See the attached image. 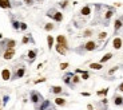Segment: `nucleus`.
I'll return each mask as SVG.
<instances>
[{
    "label": "nucleus",
    "instance_id": "nucleus-29",
    "mask_svg": "<svg viewBox=\"0 0 123 110\" xmlns=\"http://www.w3.org/2000/svg\"><path fill=\"white\" fill-rule=\"evenodd\" d=\"M68 0H63V1H60V3H59V7L60 8H63V10H66V8L68 7Z\"/></svg>",
    "mask_w": 123,
    "mask_h": 110
},
{
    "label": "nucleus",
    "instance_id": "nucleus-7",
    "mask_svg": "<svg viewBox=\"0 0 123 110\" xmlns=\"http://www.w3.org/2000/svg\"><path fill=\"white\" fill-rule=\"evenodd\" d=\"M123 27V17H118L114 23V35H116L120 31V28Z\"/></svg>",
    "mask_w": 123,
    "mask_h": 110
},
{
    "label": "nucleus",
    "instance_id": "nucleus-20",
    "mask_svg": "<svg viewBox=\"0 0 123 110\" xmlns=\"http://www.w3.org/2000/svg\"><path fill=\"white\" fill-rule=\"evenodd\" d=\"M113 56H114V55L111 54V52H107V54L104 55V56H102V58H100V62H99V63H102V65H103V63H106V62H108L110 59L113 58Z\"/></svg>",
    "mask_w": 123,
    "mask_h": 110
},
{
    "label": "nucleus",
    "instance_id": "nucleus-39",
    "mask_svg": "<svg viewBox=\"0 0 123 110\" xmlns=\"http://www.w3.org/2000/svg\"><path fill=\"white\" fill-rule=\"evenodd\" d=\"M8 99H10V97H8V95H5V97L3 98V103H4V105H5V103L8 102Z\"/></svg>",
    "mask_w": 123,
    "mask_h": 110
},
{
    "label": "nucleus",
    "instance_id": "nucleus-28",
    "mask_svg": "<svg viewBox=\"0 0 123 110\" xmlns=\"http://www.w3.org/2000/svg\"><path fill=\"white\" fill-rule=\"evenodd\" d=\"M54 28H55V24H54V23H47V24L44 26V30H46V31H52Z\"/></svg>",
    "mask_w": 123,
    "mask_h": 110
},
{
    "label": "nucleus",
    "instance_id": "nucleus-31",
    "mask_svg": "<svg viewBox=\"0 0 123 110\" xmlns=\"http://www.w3.org/2000/svg\"><path fill=\"white\" fill-rule=\"evenodd\" d=\"M92 35V30H86L84 32H83L82 36H84V38H88V36H91Z\"/></svg>",
    "mask_w": 123,
    "mask_h": 110
},
{
    "label": "nucleus",
    "instance_id": "nucleus-4",
    "mask_svg": "<svg viewBox=\"0 0 123 110\" xmlns=\"http://www.w3.org/2000/svg\"><path fill=\"white\" fill-rule=\"evenodd\" d=\"M35 110H56L55 106H52V103L48 99H43L40 103L35 105Z\"/></svg>",
    "mask_w": 123,
    "mask_h": 110
},
{
    "label": "nucleus",
    "instance_id": "nucleus-30",
    "mask_svg": "<svg viewBox=\"0 0 123 110\" xmlns=\"http://www.w3.org/2000/svg\"><path fill=\"white\" fill-rule=\"evenodd\" d=\"M88 78H90V72L88 71H84L82 74V77H80V79H83V81H87Z\"/></svg>",
    "mask_w": 123,
    "mask_h": 110
},
{
    "label": "nucleus",
    "instance_id": "nucleus-3",
    "mask_svg": "<svg viewBox=\"0 0 123 110\" xmlns=\"http://www.w3.org/2000/svg\"><path fill=\"white\" fill-rule=\"evenodd\" d=\"M47 16L54 19V20L58 22V23H60V22L63 20V14H62L60 11H56L55 8H50V10L47 11Z\"/></svg>",
    "mask_w": 123,
    "mask_h": 110
},
{
    "label": "nucleus",
    "instance_id": "nucleus-21",
    "mask_svg": "<svg viewBox=\"0 0 123 110\" xmlns=\"http://www.w3.org/2000/svg\"><path fill=\"white\" fill-rule=\"evenodd\" d=\"M88 67L91 70H102L103 69V65H102V63H90Z\"/></svg>",
    "mask_w": 123,
    "mask_h": 110
},
{
    "label": "nucleus",
    "instance_id": "nucleus-15",
    "mask_svg": "<svg viewBox=\"0 0 123 110\" xmlns=\"http://www.w3.org/2000/svg\"><path fill=\"white\" fill-rule=\"evenodd\" d=\"M27 56H28V62L32 63L35 59H36V56H38V50H30L28 54H27Z\"/></svg>",
    "mask_w": 123,
    "mask_h": 110
},
{
    "label": "nucleus",
    "instance_id": "nucleus-32",
    "mask_svg": "<svg viewBox=\"0 0 123 110\" xmlns=\"http://www.w3.org/2000/svg\"><path fill=\"white\" fill-rule=\"evenodd\" d=\"M118 70H119V66H115V67H113V69H110L108 70V75H113L114 72L118 71Z\"/></svg>",
    "mask_w": 123,
    "mask_h": 110
},
{
    "label": "nucleus",
    "instance_id": "nucleus-25",
    "mask_svg": "<svg viewBox=\"0 0 123 110\" xmlns=\"http://www.w3.org/2000/svg\"><path fill=\"white\" fill-rule=\"evenodd\" d=\"M79 82H80V77L76 75V74H74V77H72V87L75 86V85H78Z\"/></svg>",
    "mask_w": 123,
    "mask_h": 110
},
{
    "label": "nucleus",
    "instance_id": "nucleus-5",
    "mask_svg": "<svg viewBox=\"0 0 123 110\" xmlns=\"http://www.w3.org/2000/svg\"><path fill=\"white\" fill-rule=\"evenodd\" d=\"M26 74V66H16L14 69V72H12V77H11V79H19V78H23V75Z\"/></svg>",
    "mask_w": 123,
    "mask_h": 110
},
{
    "label": "nucleus",
    "instance_id": "nucleus-6",
    "mask_svg": "<svg viewBox=\"0 0 123 110\" xmlns=\"http://www.w3.org/2000/svg\"><path fill=\"white\" fill-rule=\"evenodd\" d=\"M30 99H31V102L34 103V105H38V103H40L41 101L44 99V98H43V95H41L39 91L32 90V91L30 93Z\"/></svg>",
    "mask_w": 123,
    "mask_h": 110
},
{
    "label": "nucleus",
    "instance_id": "nucleus-35",
    "mask_svg": "<svg viewBox=\"0 0 123 110\" xmlns=\"http://www.w3.org/2000/svg\"><path fill=\"white\" fill-rule=\"evenodd\" d=\"M35 3V0H24V4L26 6H32Z\"/></svg>",
    "mask_w": 123,
    "mask_h": 110
},
{
    "label": "nucleus",
    "instance_id": "nucleus-34",
    "mask_svg": "<svg viewBox=\"0 0 123 110\" xmlns=\"http://www.w3.org/2000/svg\"><path fill=\"white\" fill-rule=\"evenodd\" d=\"M27 27H28V26L26 23H21V22H20V30H21V31H26V30H27Z\"/></svg>",
    "mask_w": 123,
    "mask_h": 110
},
{
    "label": "nucleus",
    "instance_id": "nucleus-9",
    "mask_svg": "<svg viewBox=\"0 0 123 110\" xmlns=\"http://www.w3.org/2000/svg\"><path fill=\"white\" fill-rule=\"evenodd\" d=\"M14 56H15V48H7L3 54V58L5 59V60H10V59H12Z\"/></svg>",
    "mask_w": 123,
    "mask_h": 110
},
{
    "label": "nucleus",
    "instance_id": "nucleus-10",
    "mask_svg": "<svg viewBox=\"0 0 123 110\" xmlns=\"http://www.w3.org/2000/svg\"><path fill=\"white\" fill-rule=\"evenodd\" d=\"M72 77H74V74L72 72H67V74H64L63 75V82L66 83V85H68L70 87H72Z\"/></svg>",
    "mask_w": 123,
    "mask_h": 110
},
{
    "label": "nucleus",
    "instance_id": "nucleus-42",
    "mask_svg": "<svg viewBox=\"0 0 123 110\" xmlns=\"http://www.w3.org/2000/svg\"><path fill=\"white\" fill-rule=\"evenodd\" d=\"M0 105H1V101H0Z\"/></svg>",
    "mask_w": 123,
    "mask_h": 110
},
{
    "label": "nucleus",
    "instance_id": "nucleus-16",
    "mask_svg": "<svg viewBox=\"0 0 123 110\" xmlns=\"http://www.w3.org/2000/svg\"><path fill=\"white\" fill-rule=\"evenodd\" d=\"M11 77H12L11 70L10 69H3V71H1V78H3L4 81H10Z\"/></svg>",
    "mask_w": 123,
    "mask_h": 110
},
{
    "label": "nucleus",
    "instance_id": "nucleus-18",
    "mask_svg": "<svg viewBox=\"0 0 123 110\" xmlns=\"http://www.w3.org/2000/svg\"><path fill=\"white\" fill-rule=\"evenodd\" d=\"M54 102H55L56 106H66V105H67V101H66L63 97H56L54 99Z\"/></svg>",
    "mask_w": 123,
    "mask_h": 110
},
{
    "label": "nucleus",
    "instance_id": "nucleus-23",
    "mask_svg": "<svg viewBox=\"0 0 123 110\" xmlns=\"http://www.w3.org/2000/svg\"><path fill=\"white\" fill-rule=\"evenodd\" d=\"M5 46H7V48H14L16 46V42L14 39H5Z\"/></svg>",
    "mask_w": 123,
    "mask_h": 110
},
{
    "label": "nucleus",
    "instance_id": "nucleus-27",
    "mask_svg": "<svg viewBox=\"0 0 123 110\" xmlns=\"http://www.w3.org/2000/svg\"><path fill=\"white\" fill-rule=\"evenodd\" d=\"M107 93H108V89H103V90L96 91V95H99V97H106Z\"/></svg>",
    "mask_w": 123,
    "mask_h": 110
},
{
    "label": "nucleus",
    "instance_id": "nucleus-26",
    "mask_svg": "<svg viewBox=\"0 0 123 110\" xmlns=\"http://www.w3.org/2000/svg\"><path fill=\"white\" fill-rule=\"evenodd\" d=\"M12 28L16 30V31H19V30H20V22L14 20V19H12Z\"/></svg>",
    "mask_w": 123,
    "mask_h": 110
},
{
    "label": "nucleus",
    "instance_id": "nucleus-43",
    "mask_svg": "<svg viewBox=\"0 0 123 110\" xmlns=\"http://www.w3.org/2000/svg\"><path fill=\"white\" fill-rule=\"evenodd\" d=\"M39 1H41V0H39Z\"/></svg>",
    "mask_w": 123,
    "mask_h": 110
},
{
    "label": "nucleus",
    "instance_id": "nucleus-36",
    "mask_svg": "<svg viewBox=\"0 0 123 110\" xmlns=\"http://www.w3.org/2000/svg\"><path fill=\"white\" fill-rule=\"evenodd\" d=\"M68 67V63H60V70H66Z\"/></svg>",
    "mask_w": 123,
    "mask_h": 110
},
{
    "label": "nucleus",
    "instance_id": "nucleus-17",
    "mask_svg": "<svg viewBox=\"0 0 123 110\" xmlns=\"http://www.w3.org/2000/svg\"><path fill=\"white\" fill-rule=\"evenodd\" d=\"M55 50H56V51H58L60 55H66V54H67V50H68V47H64V46L58 44V43H56V46H55Z\"/></svg>",
    "mask_w": 123,
    "mask_h": 110
},
{
    "label": "nucleus",
    "instance_id": "nucleus-40",
    "mask_svg": "<svg viewBox=\"0 0 123 110\" xmlns=\"http://www.w3.org/2000/svg\"><path fill=\"white\" fill-rule=\"evenodd\" d=\"M80 94H82L83 97H90V95H91V94H90V93H87V91H83V93H80Z\"/></svg>",
    "mask_w": 123,
    "mask_h": 110
},
{
    "label": "nucleus",
    "instance_id": "nucleus-24",
    "mask_svg": "<svg viewBox=\"0 0 123 110\" xmlns=\"http://www.w3.org/2000/svg\"><path fill=\"white\" fill-rule=\"evenodd\" d=\"M47 44H48V50H52V47H54V38L51 35L47 36Z\"/></svg>",
    "mask_w": 123,
    "mask_h": 110
},
{
    "label": "nucleus",
    "instance_id": "nucleus-37",
    "mask_svg": "<svg viewBox=\"0 0 123 110\" xmlns=\"http://www.w3.org/2000/svg\"><path fill=\"white\" fill-rule=\"evenodd\" d=\"M43 82H46V78H40V79H36L35 81V83H43Z\"/></svg>",
    "mask_w": 123,
    "mask_h": 110
},
{
    "label": "nucleus",
    "instance_id": "nucleus-13",
    "mask_svg": "<svg viewBox=\"0 0 123 110\" xmlns=\"http://www.w3.org/2000/svg\"><path fill=\"white\" fill-rule=\"evenodd\" d=\"M50 93L51 94H56V95H60V94H66L63 87L60 86H51L50 87Z\"/></svg>",
    "mask_w": 123,
    "mask_h": 110
},
{
    "label": "nucleus",
    "instance_id": "nucleus-11",
    "mask_svg": "<svg viewBox=\"0 0 123 110\" xmlns=\"http://www.w3.org/2000/svg\"><path fill=\"white\" fill-rule=\"evenodd\" d=\"M122 44H123V39L119 38V36H115L113 40V47L115 48V50H120L122 48Z\"/></svg>",
    "mask_w": 123,
    "mask_h": 110
},
{
    "label": "nucleus",
    "instance_id": "nucleus-19",
    "mask_svg": "<svg viewBox=\"0 0 123 110\" xmlns=\"http://www.w3.org/2000/svg\"><path fill=\"white\" fill-rule=\"evenodd\" d=\"M21 43L23 44H27V43H34V39H32V35H24L23 39H21Z\"/></svg>",
    "mask_w": 123,
    "mask_h": 110
},
{
    "label": "nucleus",
    "instance_id": "nucleus-1",
    "mask_svg": "<svg viewBox=\"0 0 123 110\" xmlns=\"http://www.w3.org/2000/svg\"><path fill=\"white\" fill-rule=\"evenodd\" d=\"M96 48H98V46H96V42L94 40H88L87 43H84V44L80 48H76L75 51L76 52H90V51H95Z\"/></svg>",
    "mask_w": 123,
    "mask_h": 110
},
{
    "label": "nucleus",
    "instance_id": "nucleus-8",
    "mask_svg": "<svg viewBox=\"0 0 123 110\" xmlns=\"http://www.w3.org/2000/svg\"><path fill=\"white\" fill-rule=\"evenodd\" d=\"M113 103L116 107H123V95L115 94V95L113 97Z\"/></svg>",
    "mask_w": 123,
    "mask_h": 110
},
{
    "label": "nucleus",
    "instance_id": "nucleus-14",
    "mask_svg": "<svg viewBox=\"0 0 123 110\" xmlns=\"http://www.w3.org/2000/svg\"><path fill=\"white\" fill-rule=\"evenodd\" d=\"M56 43L64 46V47H68V42H67V38H66L64 35H58L56 36Z\"/></svg>",
    "mask_w": 123,
    "mask_h": 110
},
{
    "label": "nucleus",
    "instance_id": "nucleus-2",
    "mask_svg": "<svg viewBox=\"0 0 123 110\" xmlns=\"http://www.w3.org/2000/svg\"><path fill=\"white\" fill-rule=\"evenodd\" d=\"M114 15H115V8L107 6V7H106V12H104V15H103V20H102L103 26H108L110 20H111V17H113Z\"/></svg>",
    "mask_w": 123,
    "mask_h": 110
},
{
    "label": "nucleus",
    "instance_id": "nucleus-12",
    "mask_svg": "<svg viewBox=\"0 0 123 110\" xmlns=\"http://www.w3.org/2000/svg\"><path fill=\"white\" fill-rule=\"evenodd\" d=\"M80 16H83V17H87V16H90L91 15V6H84V7H82V10H80Z\"/></svg>",
    "mask_w": 123,
    "mask_h": 110
},
{
    "label": "nucleus",
    "instance_id": "nucleus-38",
    "mask_svg": "<svg viewBox=\"0 0 123 110\" xmlns=\"http://www.w3.org/2000/svg\"><path fill=\"white\" fill-rule=\"evenodd\" d=\"M118 91H120V93H123V82L120 83L119 86H118Z\"/></svg>",
    "mask_w": 123,
    "mask_h": 110
},
{
    "label": "nucleus",
    "instance_id": "nucleus-33",
    "mask_svg": "<svg viewBox=\"0 0 123 110\" xmlns=\"http://www.w3.org/2000/svg\"><path fill=\"white\" fill-rule=\"evenodd\" d=\"M107 38V32H100L99 34V40H104Z\"/></svg>",
    "mask_w": 123,
    "mask_h": 110
},
{
    "label": "nucleus",
    "instance_id": "nucleus-41",
    "mask_svg": "<svg viewBox=\"0 0 123 110\" xmlns=\"http://www.w3.org/2000/svg\"><path fill=\"white\" fill-rule=\"evenodd\" d=\"M87 109H88V110H94V106H92V105H87Z\"/></svg>",
    "mask_w": 123,
    "mask_h": 110
},
{
    "label": "nucleus",
    "instance_id": "nucleus-22",
    "mask_svg": "<svg viewBox=\"0 0 123 110\" xmlns=\"http://www.w3.org/2000/svg\"><path fill=\"white\" fill-rule=\"evenodd\" d=\"M0 7L1 8H11L12 4L10 3V0H0Z\"/></svg>",
    "mask_w": 123,
    "mask_h": 110
}]
</instances>
